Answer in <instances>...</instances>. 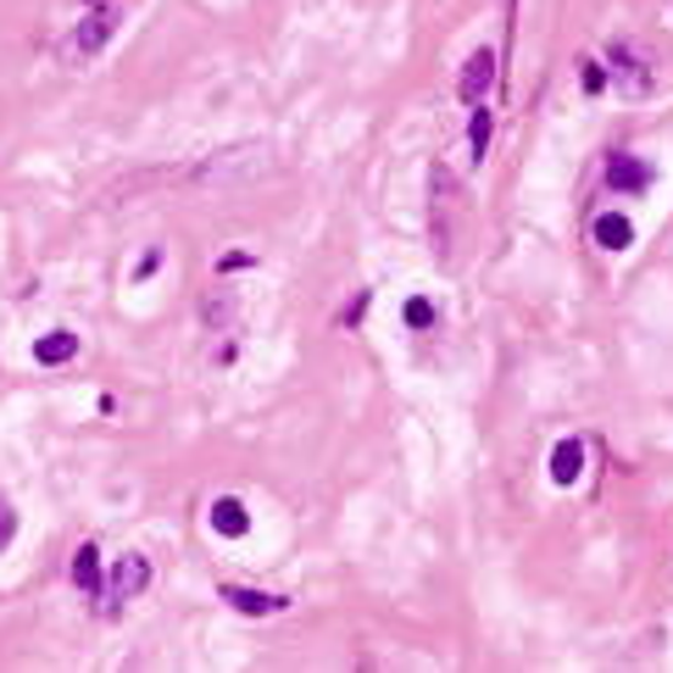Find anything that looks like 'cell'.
<instances>
[{
	"mask_svg": "<svg viewBox=\"0 0 673 673\" xmlns=\"http://www.w3.org/2000/svg\"><path fill=\"white\" fill-rule=\"evenodd\" d=\"M257 257H250V250H234V257H217V273H234V268H250Z\"/></svg>",
	"mask_w": 673,
	"mask_h": 673,
	"instance_id": "cell-18",
	"label": "cell"
},
{
	"mask_svg": "<svg viewBox=\"0 0 673 673\" xmlns=\"http://www.w3.org/2000/svg\"><path fill=\"white\" fill-rule=\"evenodd\" d=\"M368 301H373V295L362 290V295H357V301H351V306L340 312V323H362V312H368Z\"/></svg>",
	"mask_w": 673,
	"mask_h": 673,
	"instance_id": "cell-19",
	"label": "cell"
},
{
	"mask_svg": "<svg viewBox=\"0 0 673 673\" xmlns=\"http://www.w3.org/2000/svg\"><path fill=\"white\" fill-rule=\"evenodd\" d=\"M12 540H18V513L7 507V501H0V551H7Z\"/></svg>",
	"mask_w": 673,
	"mask_h": 673,
	"instance_id": "cell-17",
	"label": "cell"
},
{
	"mask_svg": "<svg viewBox=\"0 0 673 673\" xmlns=\"http://www.w3.org/2000/svg\"><path fill=\"white\" fill-rule=\"evenodd\" d=\"M150 591V557H139V551H128V557H117V568H112V584H106V618H117L134 596H145Z\"/></svg>",
	"mask_w": 673,
	"mask_h": 673,
	"instance_id": "cell-4",
	"label": "cell"
},
{
	"mask_svg": "<svg viewBox=\"0 0 673 673\" xmlns=\"http://www.w3.org/2000/svg\"><path fill=\"white\" fill-rule=\"evenodd\" d=\"M490 128H495V117H490V106L479 101L473 106V117H468V161L479 167L484 161V150H490Z\"/></svg>",
	"mask_w": 673,
	"mask_h": 673,
	"instance_id": "cell-13",
	"label": "cell"
},
{
	"mask_svg": "<svg viewBox=\"0 0 673 673\" xmlns=\"http://www.w3.org/2000/svg\"><path fill=\"white\" fill-rule=\"evenodd\" d=\"M72 357H78V334H72V328H51L45 340L34 346V362H40V368H61V362H72Z\"/></svg>",
	"mask_w": 673,
	"mask_h": 673,
	"instance_id": "cell-10",
	"label": "cell"
},
{
	"mask_svg": "<svg viewBox=\"0 0 673 673\" xmlns=\"http://www.w3.org/2000/svg\"><path fill=\"white\" fill-rule=\"evenodd\" d=\"M223 602L245 618H279L290 607V596H273V591H245V584H223Z\"/></svg>",
	"mask_w": 673,
	"mask_h": 673,
	"instance_id": "cell-7",
	"label": "cell"
},
{
	"mask_svg": "<svg viewBox=\"0 0 673 673\" xmlns=\"http://www.w3.org/2000/svg\"><path fill=\"white\" fill-rule=\"evenodd\" d=\"M490 78H495V51H490V45H479V51L462 61V78H457V101H462V106H479V101L490 96Z\"/></svg>",
	"mask_w": 673,
	"mask_h": 673,
	"instance_id": "cell-5",
	"label": "cell"
},
{
	"mask_svg": "<svg viewBox=\"0 0 673 673\" xmlns=\"http://www.w3.org/2000/svg\"><path fill=\"white\" fill-rule=\"evenodd\" d=\"M579 473H584V446H579V440H557V451H551V479H557V484H579Z\"/></svg>",
	"mask_w": 673,
	"mask_h": 673,
	"instance_id": "cell-12",
	"label": "cell"
},
{
	"mask_svg": "<svg viewBox=\"0 0 673 673\" xmlns=\"http://www.w3.org/2000/svg\"><path fill=\"white\" fill-rule=\"evenodd\" d=\"M117 23H123V7H112V0H96V7L83 12V23L67 34L61 56H67V61H90V56H101L106 40L117 34Z\"/></svg>",
	"mask_w": 673,
	"mask_h": 673,
	"instance_id": "cell-2",
	"label": "cell"
},
{
	"mask_svg": "<svg viewBox=\"0 0 673 673\" xmlns=\"http://www.w3.org/2000/svg\"><path fill=\"white\" fill-rule=\"evenodd\" d=\"M401 317H406V328H412V334H429V328H435V317H440V312H435V301H429V295H412V301H406V312H401Z\"/></svg>",
	"mask_w": 673,
	"mask_h": 673,
	"instance_id": "cell-15",
	"label": "cell"
},
{
	"mask_svg": "<svg viewBox=\"0 0 673 673\" xmlns=\"http://www.w3.org/2000/svg\"><path fill=\"white\" fill-rule=\"evenodd\" d=\"M607 78L618 83V90H624L629 101H640V96H651V90H657L651 61H646L629 40H613V45H607Z\"/></svg>",
	"mask_w": 673,
	"mask_h": 673,
	"instance_id": "cell-3",
	"label": "cell"
},
{
	"mask_svg": "<svg viewBox=\"0 0 673 673\" xmlns=\"http://www.w3.org/2000/svg\"><path fill=\"white\" fill-rule=\"evenodd\" d=\"M651 179H657L651 161H640V156H629V150L607 156V190H618V195H646Z\"/></svg>",
	"mask_w": 673,
	"mask_h": 673,
	"instance_id": "cell-6",
	"label": "cell"
},
{
	"mask_svg": "<svg viewBox=\"0 0 673 673\" xmlns=\"http://www.w3.org/2000/svg\"><path fill=\"white\" fill-rule=\"evenodd\" d=\"M579 83H584V96H602L607 90V61H579Z\"/></svg>",
	"mask_w": 673,
	"mask_h": 673,
	"instance_id": "cell-16",
	"label": "cell"
},
{
	"mask_svg": "<svg viewBox=\"0 0 673 673\" xmlns=\"http://www.w3.org/2000/svg\"><path fill=\"white\" fill-rule=\"evenodd\" d=\"M268 167H273V150L262 139H245V145H223V150L201 156L190 179L195 184H245V179H262Z\"/></svg>",
	"mask_w": 673,
	"mask_h": 673,
	"instance_id": "cell-1",
	"label": "cell"
},
{
	"mask_svg": "<svg viewBox=\"0 0 673 673\" xmlns=\"http://www.w3.org/2000/svg\"><path fill=\"white\" fill-rule=\"evenodd\" d=\"M72 584H78L83 596H101V546L96 540H83L72 551Z\"/></svg>",
	"mask_w": 673,
	"mask_h": 673,
	"instance_id": "cell-9",
	"label": "cell"
},
{
	"mask_svg": "<svg viewBox=\"0 0 673 673\" xmlns=\"http://www.w3.org/2000/svg\"><path fill=\"white\" fill-rule=\"evenodd\" d=\"M596 245H602V250H629V245H635V223H629L624 212H602V217H596Z\"/></svg>",
	"mask_w": 673,
	"mask_h": 673,
	"instance_id": "cell-11",
	"label": "cell"
},
{
	"mask_svg": "<svg viewBox=\"0 0 673 673\" xmlns=\"http://www.w3.org/2000/svg\"><path fill=\"white\" fill-rule=\"evenodd\" d=\"M212 529H217L223 540L250 535V513H245V501H239V495H217V501H212Z\"/></svg>",
	"mask_w": 673,
	"mask_h": 673,
	"instance_id": "cell-8",
	"label": "cell"
},
{
	"mask_svg": "<svg viewBox=\"0 0 673 673\" xmlns=\"http://www.w3.org/2000/svg\"><path fill=\"white\" fill-rule=\"evenodd\" d=\"M201 323H206L212 334H223V328H234V295H223V290H212V295L201 301Z\"/></svg>",
	"mask_w": 673,
	"mask_h": 673,
	"instance_id": "cell-14",
	"label": "cell"
},
{
	"mask_svg": "<svg viewBox=\"0 0 673 673\" xmlns=\"http://www.w3.org/2000/svg\"><path fill=\"white\" fill-rule=\"evenodd\" d=\"M156 268H161V250H145V262H139V273H134V279H150Z\"/></svg>",
	"mask_w": 673,
	"mask_h": 673,
	"instance_id": "cell-20",
	"label": "cell"
}]
</instances>
